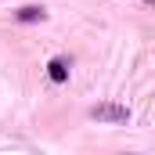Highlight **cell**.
Listing matches in <instances>:
<instances>
[{
	"instance_id": "2",
	"label": "cell",
	"mask_w": 155,
	"mask_h": 155,
	"mask_svg": "<svg viewBox=\"0 0 155 155\" xmlns=\"http://www.w3.org/2000/svg\"><path fill=\"white\" fill-rule=\"evenodd\" d=\"M47 76L54 79V83H65V79H69V61H65V58H54V61L47 65Z\"/></svg>"
},
{
	"instance_id": "1",
	"label": "cell",
	"mask_w": 155,
	"mask_h": 155,
	"mask_svg": "<svg viewBox=\"0 0 155 155\" xmlns=\"http://www.w3.org/2000/svg\"><path fill=\"white\" fill-rule=\"evenodd\" d=\"M90 119H97V123H130V108L116 105V101H101V105L90 108Z\"/></svg>"
},
{
	"instance_id": "3",
	"label": "cell",
	"mask_w": 155,
	"mask_h": 155,
	"mask_svg": "<svg viewBox=\"0 0 155 155\" xmlns=\"http://www.w3.org/2000/svg\"><path fill=\"white\" fill-rule=\"evenodd\" d=\"M15 18H18V22H43V18H47V11L36 7V4H29V7H22V11H15Z\"/></svg>"
}]
</instances>
